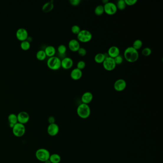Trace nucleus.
Instances as JSON below:
<instances>
[{
  "label": "nucleus",
  "mask_w": 163,
  "mask_h": 163,
  "mask_svg": "<svg viewBox=\"0 0 163 163\" xmlns=\"http://www.w3.org/2000/svg\"><path fill=\"white\" fill-rule=\"evenodd\" d=\"M138 51L132 47H128L124 51V57L125 60L130 63L136 62L139 58Z\"/></svg>",
  "instance_id": "f257e3e1"
},
{
  "label": "nucleus",
  "mask_w": 163,
  "mask_h": 163,
  "mask_svg": "<svg viewBox=\"0 0 163 163\" xmlns=\"http://www.w3.org/2000/svg\"><path fill=\"white\" fill-rule=\"evenodd\" d=\"M77 113L78 116L81 119H87L90 117L91 113L90 108L88 104H80L78 107Z\"/></svg>",
  "instance_id": "f03ea898"
},
{
  "label": "nucleus",
  "mask_w": 163,
  "mask_h": 163,
  "mask_svg": "<svg viewBox=\"0 0 163 163\" xmlns=\"http://www.w3.org/2000/svg\"><path fill=\"white\" fill-rule=\"evenodd\" d=\"M60 58L56 56L49 57L47 60V64L48 68L53 70H57L61 67Z\"/></svg>",
  "instance_id": "7ed1b4c3"
},
{
  "label": "nucleus",
  "mask_w": 163,
  "mask_h": 163,
  "mask_svg": "<svg viewBox=\"0 0 163 163\" xmlns=\"http://www.w3.org/2000/svg\"><path fill=\"white\" fill-rule=\"evenodd\" d=\"M50 154L48 150L45 148H39L36 151L35 156L39 161L45 162L50 159Z\"/></svg>",
  "instance_id": "20e7f679"
},
{
  "label": "nucleus",
  "mask_w": 163,
  "mask_h": 163,
  "mask_svg": "<svg viewBox=\"0 0 163 163\" xmlns=\"http://www.w3.org/2000/svg\"><path fill=\"white\" fill-rule=\"evenodd\" d=\"M92 38L91 32L87 30H81L77 34L78 40L81 43H86L90 42Z\"/></svg>",
  "instance_id": "39448f33"
},
{
  "label": "nucleus",
  "mask_w": 163,
  "mask_h": 163,
  "mask_svg": "<svg viewBox=\"0 0 163 163\" xmlns=\"http://www.w3.org/2000/svg\"><path fill=\"white\" fill-rule=\"evenodd\" d=\"M13 134L17 137H21L24 135L26 131L25 127L24 124L17 123L12 128Z\"/></svg>",
  "instance_id": "423d86ee"
},
{
  "label": "nucleus",
  "mask_w": 163,
  "mask_h": 163,
  "mask_svg": "<svg viewBox=\"0 0 163 163\" xmlns=\"http://www.w3.org/2000/svg\"><path fill=\"white\" fill-rule=\"evenodd\" d=\"M103 68L108 71H113L116 67V64L115 63L114 58L110 57H106L103 63Z\"/></svg>",
  "instance_id": "0eeeda50"
},
{
  "label": "nucleus",
  "mask_w": 163,
  "mask_h": 163,
  "mask_svg": "<svg viewBox=\"0 0 163 163\" xmlns=\"http://www.w3.org/2000/svg\"><path fill=\"white\" fill-rule=\"evenodd\" d=\"M104 13L109 15H113L115 14L117 11L116 4L113 2H110L107 3L103 5Z\"/></svg>",
  "instance_id": "6e6552de"
},
{
  "label": "nucleus",
  "mask_w": 163,
  "mask_h": 163,
  "mask_svg": "<svg viewBox=\"0 0 163 163\" xmlns=\"http://www.w3.org/2000/svg\"><path fill=\"white\" fill-rule=\"evenodd\" d=\"M15 35H16L17 39L21 42L27 40V39L29 37L28 31L27 29L24 28H20L17 29Z\"/></svg>",
  "instance_id": "1a4fd4ad"
},
{
  "label": "nucleus",
  "mask_w": 163,
  "mask_h": 163,
  "mask_svg": "<svg viewBox=\"0 0 163 163\" xmlns=\"http://www.w3.org/2000/svg\"><path fill=\"white\" fill-rule=\"evenodd\" d=\"M127 83L125 80L124 79H118L114 82V89L118 92L124 90L126 88Z\"/></svg>",
  "instance_id": "9d476101"
},
{
  "label": "nucleus",
  "mask_w": 163,
  "mask_h": 163,
  "mask_svg": "<svg viewBox=\"0 0 163 163\" xmlns=\"http://www.w3.org/2000/svg\"><path fill=\"white\" fill-rule=\"evenodd\" d=\"M73 61L70 57H64L61 61V66L64 70H70L73 66Z\"/></svg>",
  "instance_id": "9b49d317"
},
{
  "label": "nucleus",
  "mask_w": 163,
  "mask_h": 163,
  "mask_svg": "<svg viewBox=\"0 0 163 163\" xmlns=\"http://www.w3.org/2000/svg\"><path fill=\"white\" fill-rule=\"evenodd\" d=\"M17 116L18 119V123L24 125L28 123L30 119L29 114L26 111H21L18 113Z\"/></svg>",
  "instance_id": "f8f14e48"
},
{
  "label": "nucleus",
  "mask_w": 163,
  "mask_h": 163,
  "mask_svg": "<svg viewBox=\"0 0 163 163\" xmlns=\"http://www.w3.org/2000/svg\"><path fill=\"white\" fill-rule=\"evenodd\" d=\"M60 128L56 123L50 124L47 128V132L51 136H55L58 134Z\"/></svg>",
  "instance_id": "ddd939ff"
},
{
  "label": "nucleus",
  "mask_w": 163,
  "mask_h": 163,
  "mask_svg": "<svg viewBox=\"0 0 163 163\" xmlns=\"http://www.w3.org/2000/svg\"><path fill=\"white\" fill-rule=\"evenodd\" d=\"M68 48L72 52H77L80 47V42L77 39H71L68 42Z\"/></svg>",
  "instance_id": "4468645a"
},
{
  "label": "nucleus",
  "mask_w": 163,
  "mask_h": 163,
  "mask_svg": "<svg viewBox=\"0 0 163 163\" xmlns=\"http://www.w3.org/2000/svg\"><path fill=\"white\" fill-rule=\"evenodd\" d=\"M120 49L116 46H111L108 50V57H111V58H115L116 57L120 55Z\"/></svg>",
  "instance_id": "2eb2a0df"
},
{
  "label": "nucleus",
  "mask_w": 163,
  "mask_h": 163,
  "mask_svg": "<svg viewBox=\"0 0 163 163\" xmlns=\"http://www.w3.org/2000/svg\"><path fill=\"white\" fill-rule=\"evenodd\" d=\"M93 98V96L92 93L89 91H87L84 93L81 96V100L82 103L89 104L91 103Z\"/></svg>",
  "instance_id": "dca6fc26"
},
{
  "label": "nucleus",
  "mask_w": 163,
  "mask_h": 163,
  "mask_svg": "<svg viewBox=\"0 0 163 163\" xmlns=\"http://www.w3.org/2000/svg\"><path fill=\"white\" fill-rule=\"evenodd\" d=\"M82 75H83V73L82 70L76 67L73 69L70 72V77L73 80H78L81 78Z\"/></svg>",
  "instance_id": "f3484780"
},
{
  "label": "nucleus",
  "mask_w": 163,
  "mask_h": 163,
  "mask_svg": "<svg viewBox=\"0 0 163 163\" xmlns=\"http://www.w3.org/2000/svg\"><path fill=\"white\" fill-rule=\"evenodd\" d=\"M8 121L9 123V127L12 129L14 125L18 123V119L17 114L15 113L10 114L8 117Z\"/></svg>",
  "instance_id": "a211bd4d"
},
{
  "label": "nucleus",
  "mask_w": 163,
  "mask_h": 163,
  "mask_svg": "<svg viewBox=\"0 0 163 163\" xmlns=\"http://www.w3.org/2000/svg\"><path fill=\"white\" fill-rule=\"evenodd\" d=\"M54 4L53 3V1H51L43 4L42 10L44 13H49L54 9Z\"/></svg>",
  "instance_id": "6ab92c4d"
},
{
  "label": "nucleus",
  "mask_w": 163,
  "mask_h": 163,
  "mask_svg": "<svg viewBox=\"0 0 163 163\" xmlns=\"http://www.w3.org/2000/svg\"><path fill=\"white\" fill-rule=\"evenodd\" d=\"M47 57H54L56 53V50L55 47L53 46H47L46 47L44 50Z\"/></svg>",
  "instance_id": "aec40b11"
},
{
  "label": "nucleus",
  "mask_w": 163,
  "mask_h": 163,
  "mask_svg": "<svg viewBox=\"0 0 163 163\" xmlns=\"http://www.w3.org/2000/svg\"><path fill=\"white\" fill-rule=\"evenodd\" d=\"M106 56L105 54L99 53L97 54L94 57V60L95 62L98 64H103L105 58L106 57Z\"/></svg>",
  "instance_id": "412c9836"
},
{
  "label": "nucleus",
  "mask_w": 163,
  "mask_h": 163,
  "mask_svg": "<svg viewBox=\"0 0 163 163\" xmlns=\"http://www.w3.org/2000/svg\"><path fill=\"white\" fill-rule=\"evenodd\" d=\"M61 157L57 154H50V161L51 163H60L61 161Z\"/></svg>",
  "instance_id": "4be33fe9"
},
{
  "label": "nucleus",
  "mask_w": 163,
  "mask_h": 163,
  "mask_svg": "<svg viewBox=\"0 0 163 163\" xmlns=\"http://www.w3.org/2000/svg\"><path fill=\"white\" fill-rule=\"evenodd\" d=\"M47 57V55L44 50H39L36 53L37 59L40 61L44 60Z\"/></svg>",
  "instance_id": "5701e85b"
},
{
  "label": "nucleus",
  "mask_w": 163,
  "mask_h": 163,
  "mask_svg": "<svg viewBox=\"0 0 163 163\" xmlns=\"http://www.w3.org/2000/svg\"><path fill=\"white\" fill-rule=\"evenodd\" d=\"M104 13L103 5H99L97 6L94 10V13L97 16H101L103 15Z\"/></svg>",
  "instance_id": "b1692460"
},
{
  "label": "nucleus",
  "mask_w": 163,
  "mask_h": 163,
  "mask_svg": "<svg viewBox=\"0 0 163 163\" xmlns=\"http://www.w3.org/2000/svg\"><path fill=\"white\" fill-rule=\"evenodd\" d=\"M20 47L22 50L27 51L30 48L31 43L27 40L21 42Z\"/></svg>",
  "instance_id": "393cba45"
},
{
  "label": "nucleus",
  "mask_w": 163,
  "mask_h": 163,
  "mask_svg": "<svg viewBox=\"0 0 163 163\" xmlns=\"http://www.w3.org/2000/svg\"><path fill=\"white\" fill-rule=\"evenodd\" d=\"M143 42L140 39H137L136 40L134 41L133 44V48H134L135 50L138 51L142 48L143 46Z\"/></svg>",
  "instance_id": "a878e982"
},
{
  "label": "nucleus",
  "mask_w": 163,
  "mask_h": 163,
  "mask_svg": "<svg viewBox=\"0 0 163 163\" xmlns=\"http://www.w3.org/2000/svg\"><path fill=\"white\" fill-rule=\"evenodd\" d=\"M116 5L117 9H119L120 10H124L126 7V4H125L124 0H119L117 2Z\"/></svg>",
  "instance_id": "bb28decb"
},
{
  "label": "nucleus",
  "mask_w": 163,
  "mask_h": 163,
  "mask_svg": "<svg viewBox=\"0 0 163 163\" xmlns=\"http://www.w3.org/2000/svg\"><path fill=\"white\" fill-rule=\"evenodd\" d=\"M67 48L66 46L63 44L60 45V46L57 47V49L58 53L61 55L65 54L67 52Z\"/></svg>",
  "instance_id": "cd10ccee"
},
{
  "label": "nucleus",
  "mask_w": 163,
  "mask_h": 163,
  "mask_svg": "<svg viewBox=\"0 0 163 163\" xmlns=\"http://www.w3.org/2000/svg\"><path fill=\"white\" fill-rule=\"evenodd\" d=\"M152 50L149 47H145L142 51V54L143 56L148 57L152 54Z\"/></svg>",
  "instance_id": "c85d7f7f"
},
{
  "label": "nucleus",
  "mask_w": 163,
  "mask_h": 163,
  "mask_svg": "<svg viewBox=\"0 0 163 163\" xmlns=\"http://www.w3.org/2000/svg\"><path fill=\"white\" fill-rule=\"evenodd\" d=\"M71 32L74 34L77 35L81 31L80 27L77 25H74L72 26L71 29Z\"/></svg>",
  "instance_id": "c756f323"
},
{
  "label": "nucleus",
  "mask_w": 163,
  "mask_h": 163,
  "mask_svg": "<svg viewBox=\"0 0 163 163\" xmlns=\"http://www.w3.org/2000/svg\"><path fill=\"white\" fill-rule=\"evenodd\" d=\"M86 64L85 61L83 60L79 61L78 62L77 64V68H78L79 70H84L86 67Z\"/></svg>",
  "instance_id": "7c9ffc66"
},
{
  "label": "nucleus",
  "mask_w": 163,
  "mask_h": 163,
  "mask_svg": "<svg viewBox=\"0 0 163 163\" xmlns=\"http://www.w3.org/2000/svg\"><path fill=\"white\" fill-rule=\"evenodd\" d=\"M114 61H115V63L116 64V65H119L122 64L124 61V59L122 56L119 55L117 57H116L115 58H114Z\"/></svg>",
  "instance_id": "2f4dec72"
},
{
  "label": "nucleus",
  "mask_w": 163,
  "mask_h": 163,
  "mask_svg": "<svg viewBox=\"0 0 163 163\" xmlns=\"http://www.w3.org/2000/svg\"><path fill=\"white\" fill-rule=\"evenodd\" d=\"M78 54L81 57H84L87 54V50L84 47H80L77 51Z\"/></svg>",
  "instance_id": "473e14b6"
},
{
  "label": "nucleus",
  "mask_w": 163,
  "mask_h": 163,
  "mask_svg": "<svg viewBox=\"0 0 163 163\" xmlns=\"http://www.w3.org/2000/svg\"><path fill=\"white\" fill-rule=\"evenodd\" d=\"M125 4L128 6H133L137 3V0H124Z\"/></svg>",
  "instance_id": "72a5a7b5"
},
{
  "label": "nucleus",
  "mask_w": 163,
  "mask_h": 163,
  "mask_svg": "<svg viewBox=\"0 0 163 163\" xmlns=\"http://www.w3.org/2000/svg\"><path fill=\"white\" fill-rule=\"evenodd\" d=\"M80 0H70V3L71 5L76 6L80 4Z\"/></svg>",
  "instance_id": "f704fd0d"
},
{
  "label": "nucleus",
  "mask_w": 163,
  "mask_h": 163,
  "mask_svg": "<svg viewBox=\"0 0 163 163\" xmlns=\"http://www.w3.org/2000/svg\"><path fill=\"white\" fill-rule=\"evenodd\" d=\"M48 123L50 124L55 123V118L53 116H50L48 119Z\"/></svg>",
  "instance_id": "c9c22d12"
},
{
  "label": "nucleus",
  "mask_w": 163,
  "mask_h": 163,
  "mask_svg": "<svg viewBox=\"0 0 163 163\" xmlns=\"http://www.w3.org/2000/svg\"><path fill=\"white\" fill-rule=\"evenodd\" d=\"M108 2H109V1H108V0H103V1H102V3H103L104 4H106L107 3H108Z\"/></svg>",
  "instance_id": "e433bc0d"
},
{
  "label": "nucleus",
  "mask_w": 163,
  "mask_h": 163,
  "mask_svg": "<svg viewBox=\"0 0 163 163\" xmlns=\"http://www.w3.org/2000/svg\"><path fill=\"white\" fill-rule=\"evenodd\" d=\"M45 163H51L50 162V160H47V161H46V162H44Z\"/></svg>",
  "instance_id": "4c0bfd02"
}]
</instances>
